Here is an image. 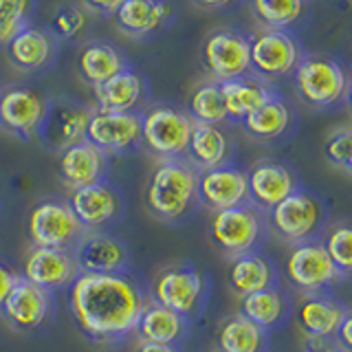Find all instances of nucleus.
Returning <instances> with one entry per match:
<instances>
[{
    "mask_svg": "<svg viewBox=\"0 0 352 352\" xmlns=\"http://www.w3.org/2000/svg\"><path fill=\"white\" fill-rule=\"evenodd\" d=\"M108 174V154L93 143L80 141L66 148L58 157V176L71 192L104 181Z\"/></svg>",
    "mask_w": 352,
    "mask_h": 352,
    "instance_id": "4be33fe9",
    "label": "nucleus"
},
{
    "mask_svg": "<svg viewBox=\"0 0 352 352\" xmlns=\"http://www.w3.org/2000/svg\"><path fill=\"white\" fill-rule=\"evenodd\" d=\"M289 300L278 286L240 297V313L264 330L280 326L289 317Z\"/></svg>",
    "mask_w": 352,
    "mask_h": 352,
    "instance_id": "473e14b6",
    "label": "nucleus"
},
{
    "mask_svg": "<svg viewBox=\"0 0 352 352\" xmlns=\"http://www.w3.org/2000/svg\"><path fill=\"white\" fill-rule=\"evenodd\" d=\"M194 3L203 9H220V7H227L231 0H194Z\"/></svg>",
    "mask_w": 352,
    "mask_h": 352,
    "instance_id": "a18cd8bd",
    "label": "nucleus"
},
{
    "mask_svg": "<svg viewBox=\"0 0 352 352\" xmlns=\"http://www.w3.org/2000/svg\"><path fill=\"white\" fill-rule=\"evenodd\" d=\"M3 315L11 328L20 330V333H36L51 322L53 295L20 275L18 284L3 306Z\"/></svg>",
    "mask_w": 352,
    "mask_h": 352,
    "instance_id": "f3484780",
    "label": "nucleus"
},
{
    "mask_svg": "<svg viewBox=\"0 0 352 352\" xmlns=\"http://www.w3.org/2000/svg\"><path fill=\"white\" fill-rule=\"evenodd\" d=\"M251 69L262 77H282L295 71L300 49L295 40L280 29H262L249 40Z\"/></svg>",
    "mask_w": 352,
    "mask_h": 352,
    "instance_id": "aec40b11",
    "label": "nucleus"
},
{
    "mask_svg": "<svg viewBox=\"0 0 352 352\" xmlns=\"http://www.w3.org/2000/svg\"><path fill=\"white\" fill-rule=\"evenodd\" d=\"M253 14L267 29H284L302 18L304 0H251Z\"/></svg>",
    "mask_w": 352,
    "mask_h": 352,
    "instance_id": "f704fd0d",
    "label": "nucleus"
},
{
    "mask_svg": "<svg viewBox=\"0 0 352 352\" xmlns=\"http://www.w3.org/2000/svg\"><path fill=\"white\" fill-rule=\"evenodd\" d=\"M346 308L339 300L324 293H308L295 306V324L306 339H330L346 317Z\"/></svg>",
    "mask_w": 352,
    "mask_h": 352,
    "instance_id": "5701e85b",
    "label": "nucleus"
},
{
    "mask_svg": "<svg viewBox=\"0 0 352 352\" xmlns=\"http://www.w3.org/2000/svg\"><path fill=\"white\" fill-rule=\"evenodd\" d=\"M91 18L82 5H62L53 11L49 31L58 40H80L91 27Z\"/></svg>",
    "mask_w": 352,
    "mask_h": 352,
    "instance_id": "c9c22d12",
    "label": "nucleus"
},
{
    "mask_svg": "<svg viewBox=\"0 0 352 352\" xmlns=\"http://www.w3.org/2000/svg\"><path fill=\"white\" fill-rule=\"evenodd\" d=\"M18 280H20V275L11 271L7 264L0 262V313H3V306L9 300V295L14 291V286L18 284Z\"/></svg>",
    "mask_w": 352,
    "mask_h": 352,
    "instance_id": "a19ab883",
    "label": "nucleus"
},
{
    "mask_svg": "<svg viewBox=\"0 0 352 352\" xmlns=\"http://www.w3.org/2000/svg\"><path fill=\"white\" fill-rule=\"evenodd\" d=\"M77 275H80V269H77L73 251L64 249L33 247L27 253L25 267H22V278L49 293L69 289L77 280Z\"/></svg>",
    "mask_w": 352,
    "mask_h": 352,
    "instance_id": "a211bd4d",
    "label": "nucleus"
},
{
    "mask_svg": "<svg viewBox=\"0 0 352 352\" xmlns=\"http://www.w3.org/2000/svg\"><path fill=\"white\" fill-rule=\"evenodd\" d=\"M229 154H231V143L223 130L218 126L194 124L185 157L198 172L227 165Z\"/></svg>",
    "mask_w": 352,
    "mask_h": 352,
    "instance_id": "c85d7f7f",
    "label": "nucleus"
},
{
    "mask_svg": "<svg viewBox=\"0 0 352 352\" xmlns=\"http://www.w3.org/2000/svg\"><path fill=\"white\" fill-rule=\"evenodd\" d=\"M249 179V203L260 212H271L284 198H289L300 190L295 172L280 161L264 159L258 161L247 172Z\"/></svg>",
    "mask_w": 352,
    "mask_h": 352,
    "instance_id": "6ab92c4d",
    "label": "nucleus"
},
{
    "mask_svg": "<svg viewBox=\"0 0 352 352\" xmlns=\"http://www.w3.org/2000/svg\"><path fill=\"white\" fill-rule=\"evenodd\" d=\"M36 0H0V49L31 25Z\"/></svg>",
    "mask_w": 352,
    "mask_h": 352,
    "instance_id": "e433bc0d",
    "label": "nucleus"
},
{
    "mask_svg": "<svg viewBox=\"0 0 352 352\" xmlns=\"http://www.w3.org/2000/svg\"><path fill=\"white\" fill-rule=\"evenodd\" d=\"M302 352H344L330 339H306Z\"/></svg>",
    "mask_w": 352,
    "mask_h": 352,
    "instance_id": "37998d69",
    "label": "nucleus"
},
{
    "mask_svg": "<svg viewBox=\"0 0 352 352\" xmlns=\"http://www.w3.org/2000/svg\"><path fill=\"white\" fill-rule=\"evenodd\" d=\"M216 352H220V350H216Z\"/></svg>",
    "mask_w": 352,
    "mask_h": 352,
    "instance_id": "de8ad7c7",
    "label": "nucleus"
},
{
    "mask_svg": "<svg viewBox=\"0 0 352 352\" xmlns=\"http://www.w3.org/2000/svg\"><path fill=\"white\" fill-rule=\"evenodd\" d=\"M267 341V330L253 324L242 313L223 319L216 333V344L220 352H264Z\"/></svg>",
    "mask_w": 352,
    "mask_h": 352,
    "instance_id": "7c9ffc66",
    "label": "nucleus"
},
{
    "mask_svg": "<svg viewBox=\"0 0 352 352\" xmlns=\"http://www.w3.org/2000/svg\"><path fill=\"white\" fill-rule=\"evenodd\" d=\"M135 352H181L179 346H165V344H152V341H139Z\"/></svg>",
    "mask_w": 352,
    "mask_h": 352,
    "instance_id": "c03bdc74",
    "label": "nucleus"
},
{
    "mask_svg": "<svg viewBox=\"0 0 352 352\" xmlns=\"http://www.w3.org/2000/svg\"><path fill=\"white\" fill-rule=\"evenodd\" d=\"M143 97H146V82L132 69H124L108 82L93 88V102L99 113H137Z\"/></svg>",
    "mask_w": 352,
    "mask_h": 352,
    "instance_id": "b1692460",
    "label": "nucleus"
},
{
    "mask_svg": "<svg viewBox=\"0 0 352 352\" xmlns=\"http://www.w3.org/2000/svg\"><path fill=\"white\" fill-rule=\"evenodd\" d=\"M69 205L84 231H106L119 223L126 212L124 196L106 179L71 192Z\"/></svg>",
    "mask_w": 352,
    "mask_h": 352,
    "instance_id": "ddd939ff",
    "label": "nucleus"
},
{
    "mask_svg": "<svg viewBox=\"0 0 352 352\" xmlns=\"http://www.w3.org/2000/svg\"><path fill=\"white\" fill-rule=\"evenodd\" d=\"M284 271L295 289L304 291L306 295L324 293L341 278L322 240L295 245L284 260Z\"/></svg>",
    "mask_w": 352,
    "mask_h": 352,
    "instance_id": "9b49d317",
    "label": "nucleus"
},
{
    "mask_svg": "<svg viewBox=\"0 0 352 352\" xmlns=\"http://www.w3.org/2000/svg\"><path fill=\"white\" fill-rule=\"evenodd\" d=\"M229 289L238 297H245L251 293H258L264 289H273L278 284V271L262 253L253 251L245 256L231 258L229 271H227Z\"/></svg>",
    "mask_w": 352,
    "mask_h": 352,
    "instance_id": "bb28decb",
    "label": "nucleus"
},
{
    "mask_svg": "<svg viewBox=\"0 0 352 352\" xmlns=\"http://www.w3.org/2000/svg\"><path fill=\"white\" fill-rule=\"evenodd\" d=\"M324 157L333 168L352 176V126L330 132L324 141Z\"/></svg>",
    "mask_w": 352,
    "mask_h": 352,
    "instance_id": "58836bf2",
    "label": "nucleus"
},
{
    "mask_svg": "<svg viewBox=\"0 0 352 352\" xmlns=\"http://www.w3.org/2000/svg\"><path fill=\"white\" fill-rule=\"evenodd\" d=\"M86 141L104 154H124L141 146L139 113H99L95 110L88 121Z\"/></svg>",
    "mask_w": 352,
    "mask_h": 352,
    "instance_id": "2eb2a0df",
    "label": "nucleus"
},
{
    "mask_svg": "<svg viewBox=\"0 0 352 352\" xmlns=\"http://www.w3.org/2000/svg\"><path fill=\"white\" fill-rule=\"evenodd\" d=\"M264 231H267L264 216L251 203L216 212L209 220V238L216 249L229 258L256 251L264 238Z\"/></svg>",
    "mask_w": 352,
    "mask_h": 352,
    "instance_id": "39448f33",
    "label": "nucleus"
},
{
    "mask_svg": "<svg viewBox=\"0 0 352 352\" xmlns=\"http://www.w3.org/2000/svg\"><path fill=\"white\" fill-rule=\"evenodd\" d=\"M148 297L128 273H80L69 286V308L77 328L97 341L115 344L137 333Z\"/></svg>",
    "mask_w": 352,
    "mask_h": 352,
    "instance_id": "f257e3e1",
    "label": "nucleus"
},
{
    "mask_svg": "<svg viewBox=\"0 0 352 352\" xmlns=\"http://www.w3.org/2000/svg\"><path fill=\"white\" fill-rule=\"evenodd\" d=\"M49 110V99L27 84L0 86V130L22 141L38 139Z\"/></svg>",
    "mask_w": 352,
    "mask_h": 352,
    "instance_id": "1a4fd4ad",
    "label": "nucleus"
},
{
    "mask_svg": "<svg viewBox=\"0 0 352 352\" xmlns=\"http://www.w3.org/2000/svg\"><path fill=\"white\" fill-rule=\"evenodd\" d=\"M198 203V170L187 159L159 161L146 185V209L159 220H183Z\"/></svg>",
    "mask_w": 352,
    "mask_h": 352,
    "instance_id": "f03ea898",
    "label": "nucleus"
},
{
    "mask_svg": "<svg viewBox=\"0 0 352 352\" xmlns=\"http://www.w3.org/2000/svg\"><path fill=\"white\" fill-rule=\"evenodd\" d=\"M198 203L212 209L214 214L249 203L247 172L229 163L198 172Z\"/></svg>",
    "mask_w": 352,
    "mask_h": 352,
    "instance_id": "dca6fc26",
    "label": "nucleus"
},
{
    "mask_svg": "<svg viewBox=\"0 0 352 352\" xmlns=\"http://www.w3.org/2000/svg\"><path fill=\"white\" fill-rule=\"evenodd\" d=\"M242 128L249 137L256 141H273L282 137L291 126V108L280 97L267 99L262 106H258L251 115L240 121Z\"/></svg>",
    "mask_w": 352,
    "mask_h": 352,
    "instance_id": "2f4dec72",
    "label": "nucleus"
},
{
    "mask_svg": "<svg viewBox=\"0 0 352 352\" xmlns=\"http://www.w3.org/2000/svg\"><path fill=\"white\" fill-rule=\"evenodd\" d=\"M201 64L220 84L238 80L251 71V44L234 29H214L201 44Z\"/></svg>",
    "mask_w": 352,
    "mask_h": 352,
    "instance_id": "9d476101",
    "label": "nucleus"
},
{
    "mask_svg": "<svg viewBox=\"0 0 352 352\" xmlns=\"http://www.w3.org/2000/svg\"><path fill=\"white\" fill-rule=\"evenodd\" d=\"M220 93H223L227 117L234 121H242L258 106H262L267 99L273 97L271 88L267 84L258 80V77H249V75L223 82L220 84Z\"/></svg>",
    "mask_w": 352,
    "mask_h": 352,
    "instance_id": "c756f323",
    "label": "nucleus"
},
{
    "mask_svg": "<svg viewBox=\"0 0 352 352\" xmlns=\"http://www.w3.org/2000/svg\"><path fill=\"white\" fill-rule=\"evenodd\" d=\"M324 247L341 275H352V223H335L326 229Z\"/></svg>",
    "mask_w": 352,
    "mask_h": 352,
    "instance_id": "4c0bfd02",
    "label": "nucleus"
},
{
    "mask_svg": "<svg viewBox=\"0 0 352 352\" xmlns=\"http://www.w3.org/2000/svg\"><path fill=\"white\" fill-rule=\"evenodd\" d=\"M128 69L126 58L121 55L117 47L108 42H86L84 47L77 51L75 58V71L82 77V82L91 88L108 82L110 77H115Z\"/></svg>",
    "mask_w": 352,
    "mask_h": 352,
    "instance_id": "a878e982",
    "label": "nucleus"
},
{
    "mask_svg": "<svg viewBox=\"0 0 352 352\" xmlns=\"http://www.w3.org/2000/svg\"><path fill=\"white\" fill-rule=\"evenodd\" d=\"M187 115L194 124H207L218 126L227 121V110L223 102V93H220V82L207 80L201 82L187 99Z\"/></svg>",
    "mask_w": 352,
    "mask_h": 352,
    "instance_id": "72a5a7b5",
    "label": "nucleus"
},
{
    "mask_svg": "<svg viewBox=\"0 0 352 352\" xmlns=\"http://www.w3.org/2000/svg\"><path fill=\"white\" fill-rule=\"evenodd\" d=\"M192 130L194 121L183 110L163 104L152 106L141 115V146L159 161L183 159Z\"/></svg>",
    "mask_w": 352,
    "mask_h": 352,
    "instance_id": "7ed1b4c3",
    "label": "nucleus"
},
{
    "mask_svg": "<svg viewBox=\"0 0 352 352\" xmlns=\"http://www.w3.org/2000/svg\"><path fill=\"white\" fill-rule=\"evenodd\" d=\"M295 93L306 106L330 108L346 97L348 75L341 66L326 55H306L293 71Z\"/></svg>",
    "mask_w": 352,
    "mask_h": 352,
    "instance_id": "20e7f679",
    "label": "nucleus"
},
{
    "mask_svg": "<svg viewBox=\"0 0 352 352\" xmlns=\"http://www.w3.org/2000/svg\"><path fill=\"white\" fill-rule=\"evenodd\" d=\"M27 234L33 247L73 251L86 231L77 220L69 201L47 198L29 212Z\"/></svg>",
    "mask_w": 352,
    "mask_h": 352,
    "instance_id": "423d86ee",
    "label": "nucleus"
},
{
    "mask_svg": "<svg viewBox=\"0 0 352 352\" xmlns=\"http://www.w3.org/2000/svg\"><path fill=\"white\" fill-rule=\"evenodd\" d=\"M172 16V7L165 0H126L115 16L113 25L128 38H146L157 33Z\"/></svg>",
    "mask_w": 352,
    "mask_h": 352,
    "instance_id": "393cba45",
    "label": "nucleus"
},
{
    "mask_svg": "<svg viewBox=\"0 0 352 352\" xmlns=\"http://www.w3.org/2000/svg\"><path fill=\"white\" fill-rule=\"evenodd\" d=\"M80 273H126L130 249L121 238L108 231H86L73 249Z\"/></svg>",
    "mask_w": 352,
    "mask_h": 352,
    "instance_id": "4468645a",
    "label": "nucleus"
},
{
    "mask_svg": "<svg viewBox=\"0 0 352 352\" xmlns=\"http://www.w3.org/2000/svg\"><path fill=\"white\" fill-rule=\"evenodd\" d=\"M137 335L141 337V341L179 346L187 335V319L150 300L137 324Z\"/></svg>",
    "mask_w": 352,
    "mask_h": 352,
    "instance_id": "cd10ccee",
    "label": "nucleus"
},
{
    "mask_svg": "<svg viewBox=\"0 0 352 352\" xmlns=\"http://www.w3.org/2000/svg\"><path fill=\"white\" fill-rule=\"evenodd\" d=\"M269 223L275 236H280L284 242L295 247L315 240V236L324 229L326 207L315 194L297 190L271 209Z\"/></svg>",
    "mask_w": 352,
    "mask_h": 352,
    "instance_id": "0eeeda50",
    "label": "nucleus"
},
{
    "mask_svg": "<svg viewBox=\"0 0 352 352\" xmlns=\"http://www.w3.org/2000/svg\"><path fill=\"white\" fill-rule=\"evenodd\" d=\"M95 110L75 99H49V110L40 128L38 141L53 152H62L75 143L86 141L88 121Z\"/></svg>",
    "mask_w": 352,
    "mask_h": 352,
    "instance_id": "f8f14e48",
    "label": "nucleus"
},
{
    "mask_svg": "<svg viewBox=\"0 0 352 352\" xmlns=\"http://www.w3.org/2000/svg\"><path fill=\"white\" fill-rule=\"evenodd\" d=\"M150 295L152 302L190 319L201 311L207 300V280L190 264H176L163 269L154 278Z\"/></svg>",
    "mask_w": 352,
    "mask_h": 352,
    "instance_id": "6e6552de",
    "label": "nucleus"
},
{
    "mask_svg": "<svg viewBox=\"0 0 352 352\" xmlns=\"http://www.w3.org/2000/svg\"><path fill=\"white\" fill-rule=\"evenodd\" d=\"M335 344L344 352H352V313H346L344 322H341L335 335Z\"/></svg>",
    "mask_w": 352,
    "mask_h": 352,
    "instance_id": "79ce46f5",
    "label": "nucleus"
},
{
    "mask_svg": "<svg viewBox=\"0 0 352 352\" xmlns=\"http://www.w3.org/2000/svg\"><path fill=\"white\" fill-rule=\"evenodd\" d=\"M126 0H82V7L88 11L91 16H115V11L124 5Z\"/></svg>",
    "mask_w": 352,
    "mask_h": 352,
    "instance_id": "ea45409f",
    "label": "nucleus"
},
{
    "mask_svg": "<svg viewBox=\"0 0 352 352\" xmlns=\"http://www.w3.org/2000/svg\"><path fill=\"white\" fill-rule=\"evenodd\" d=\"M60 40L49 29L29 25L5 47L9 64L22 73L47 71L58 58Z\"/></svg>",
    "mask_w": 352,
    "mask_h": 352,
    "instance_id": "412c9836",
    "label": "nucleus"
},
{
    "mask_svg": "<svg viewBox=\"0 0 352 352\" xmlns=\"http://www.w3.org/2000/svg\"><path fill=\"white\" fill-rule=\"evenodd\" d=\"M346 106H348V113L352 117V82H348V91H346Z\"/></svg>",
    "mask_w": 352,
    "mask_h": 352,
    "instance_id": "49530a36",
    "label": "nucleus"
}]
</instances>
